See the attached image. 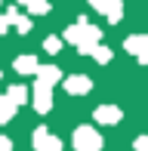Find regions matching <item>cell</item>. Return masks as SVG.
Returning a JSON list of instances; mask_svg holds the SVG:
<instances>
[{
    "label": "cell",
    "mask_w": 148,
    "mask_h": 151,
    "mask_svg": "<svg viewBox=\"0 0 148 151\" xmlns=\"http://www.w3.org/2000/svg\"><path fill=\"white\" fill-rule=\"evenodd\" d=\"M90 56L96 59L99 65H108V62H111V50H108V46H99V43H96V46H90Z\"/></svg>",
    "instance_id": "cell-13"
},
{
    "label": "cell",
    "mask_w": 148,
    "mask_h": 151,
    "mask_svg": "<svg viewBox=\"0 0 148 151\" xmlns=\"http://www.w3.org/2000/svg\"><path fill=\"white\" fill-rule=\"evenodd\" d=\"M93 90V80L86 77V74H71L68 80H65V93L68 96H86Z\"/></svg>",
    "instance_id": "cell-7"
},
{
    "label": "cell",
    "mask_w": 148,
    "mask_h": 151,
    "mask_svg": "<svg viewBox=\"0 0 148 151\" xmlns=\"http://www.w3.org/2000/svg\"><path fill=\"white\" fill-rule=\"evenodd\" d=\"M19 3H25V0H19Z\"/></svg>",
    "instance_id": "cell-21"
},
{
    "label": "cell",
    "mask_w": 148,
    "mask_h": 151,
    "mask_svg": "<svg viewBox=\"0 0 148 151\" xmlns=\"http://www.w3.org/2000/svg\"><path fill=\"white\" fill-rule=\"evenodd\" d=\"M6 28H9V16H0V34H6Z\"/></svg>",
    "instance_id": "cell-19"
},
{
    "label": "cell",
    "mask_w": 148,
    "mask_h": 151,
    "mask_svg": "<svg viewBox=\"0 0 148 151\" xmlns=\"http://www.w3.org/2000/svg\"><path fill=\"white\" fill-rule=\"evenodd\" d=\"M34 77H37V86H50V90H52V86L62 80V68H59V65H37Z\"/></svg>",
    "instance_id": "cell-6"
},
{
    "label": "cell",
    "mask_w": 148,
    "mask_h": 151,
    "mask_svg": "<svg viewBox=\"0 0 148 151\" xmlns=\"http://www.w3.org/2000/svg\"><path fill=\"white\" fill-rule=\"evenodd\" d=\"M12 25H16L22 34H28V31H31V19H28V16H19V12L12 16Z\"/></svg>",
    "instance_id": "cell-16"
},
{
    "label": "cell",
    "mask_w": 148,
    "mask_h": 151,
    "mask_svg": "<svg viewBox=\"0 0 148 151\" xmlns=\"http://www.w3.org/2000/svg\"><path fill=\"white\" fill-rule=\"evenodd\" d=\"M0 99H3V96H0Z\"/></svg>",
    "instance_id": "cell-22"
},
{
    "label": "cell",
    "mask_w": 148,
    "mask_h": 151,
    "mask_svg": "<svg viewBox=\"0 0 148 151\" xmlns=\"http://www.w3.org/2000/svg\"><path fill=\"white\" fill-rule=\"evenodd\" d=\"M90 3H93V9L102 12L111 25L120 22V16H124V3H120V0H90Z\"/></svg>",
    "instance_id": "cell-4"
},
{
    "label": "cell",
    "mask_w": 148,
    "mask_h": 151,
    "mask_svg": "<svg viewBox=\"0 0 148 151\" xmlns=\"http://www.w3.org/2000/svg\"><path fill=\"white\" fill-rule=\"evenodd\" d=\"M124 50L126 52H133L136 56V62H148V34H133V37H126L124 40Z\"/></svg>",
    "instance_id": "cell-3"
},
{
    "label": "cell",
    "mask_w": 148,
    "mask_h": 151,
    "mask_svg": "<svg viewBox=\"0 0 148 151\" xmlns=\"http://www.w3.org/2000/svg\"><path fill=\"white\" fill-rule=\"evenodd\" d=\"M25 6H28L31 16H43V12H50V0H25Z\"/></svg>",
    "instance_id": "cell-14"
},
{
    "label": "cell",
    "mask_w": 148,
    "mask_h": 151,
    "mask_svg": "<svg viewBox=\"0 0 148 151\" xmlns=\"http://www.w3.org/2000/svg\"><path fill=\"white\" fill-rule=\"evenodd\" d=\"M34 108H37V114H46L52 108V90L50 86H37L34 83Z\"/></svg>",
    "instance_id": "cell-8"
},
{
    "label": "cell",
    "mask_w": 148,
    "mask_h": 151,
    "mask_svg": "<svg viewBox=\"0 0 148 151\" xmlns=\"http://www.w3.org/2000/svg\"><path fill=\"white\" fill-rule=\"evenodd\" d=\"M37 65H40V62H37L34 56H19V59H16V71H19V74H34Z\"/></svg>",
    "instance_id": "cell-11"
},
{
    "label": "cell",
    "mask_w": 148,
    "mask_h": 151,
    "mask_svg": "<svg viewBox=\"0 0 148 151\" xmlns=\"http://www.w3.org/2000/svg\"><path fill=\"white\" fill-rule=\"evenodd\" d=\"M99 37H102V31H99L96 25H90L86 19H80L77 25H71V28L65 31V37H62V40L74 43L80 52H90V46H96V43H99Z\"/></svg>",
    "instance_id": "cell-1"
},
{
    "label": "cell",
    "mask_w": 148,
    "mask_h": 151,
    "mask_svg": "<svg viewBox=\"0 0 148 151\" xmlns=\"http://www.w3.org/2000/svg\"><path fill=\"white\" fill-rule=\"evenodd\" d=\"M133 148H136V151H148V139H145V136H139V139H136V145H133Z\"/></svg>",
    "instance_id": "cell-17"
},
{
    "label": "cell",
    "mask_w": 148,
    "mask_h": 151,
    "mask_svg": "<svg viewBox=\"0 0 148 151\" xmlns=\"http://www.w3.org/2000/svg\"><path fill=\"white\" fill-rule=\"evenodd\" d=\"M124 114H120V108L117 105H99L96 108V120L99 123H105V127H111V123H117Z\"/></svg>",
    "instance_id": "cell-9"
},
{
    "label": "cell",
    "mask_w": 148,
    "mask_h": 151,
    "mask_svg": "<svg viewBox=\"0 0 148 151\" xmlns=\"http://www.w3.org/2000/svg\"><path fill=\"white\" fill-rule=\"evenodd\" d=\"M0 151H12V142L6 139V136H0Z\"/></svg>",
    "instance_id": "cell-18"
},
{
    "label": "cell",
    "mask_w": 148,
    "mask_h": 151,
    "mask_svg": "<svg viewBox=\"0 0 148 151\" xmlns=\"http://www.w3.org/2000/svg\"><path fill=\"white\" fill-rule=\"evenodd\" d=\"M16 111H19V108L12 105L6 96H3V99H0V123H9L12 117H16Z\"/></svg>",
    "instance_id": "cell-12"
},
{
    "label": "cell",
    "mask_w": 148,
    "mask_h": 151,
    "mask_svg": "<svg viewBox=\"0 0 148 151\" xmlns=\"http://www.w3.org/2000/svg\"><path fill=\"white\" fill-rule=\"evenodd\" d=\"M62 43H65L62 37H46V40H43V50L50 52V56H56V52L62 50Z\"/></svg>",
    "instance_id": "cell-15"
},
{
    "label": "cell",
    "mask_w": 148,
    "mask_h": 151,
    "mask_svg": "<svg viewBox=\"0 0 148 151\" xmlns=\"http://www.w3.org/2000/svg\"><path fill=\"white\" fill-rule=\"evenodd\" d=\"M71 145L74 151H102V136L93 127H77L71 136Z\"/></svg>",
    "instance_id": "cell-2"
},
{
    "label": "cell",
    "mask_w": 148,
    "mask_h": 151,
    "mask_svg": "<svg viewBox=\"0 0 148 151\" xmlns=\"http://www.w3.org/2000/svg\"><path fill=\"white\" fill-rule=\"evenodd\" d=\"M28 96H31V93L25 90L22 83H16V86H9V90H6V99H9L16 108H19V105H25V102H28Z\"/></svg>",
    "instance_id": "cell-10"
},
{
    "label": "cell",
    "mask_w": 148,
    "mask_h": 151,
    "mask_svg": "<svg viewBox=\"0 0 148 151\" xmlns=\"http://www.w3.org/2000/svg\"><path fill=\"white\" fill-rule=\"evenodd\" d=\"M0 80H3V71H0Z\"/></svg>",
    "instance_id": "cell-20"
},
{
    "label": "cell",
    "mask_w": 148,
    "mask_h": 151,
    "mask_svg": "<svg viewBox=\"0 0 148 151\" xmlns=\"http://www.w3.org/2000/svg\"><path fill=\"white\" fill-rule=\"evenodd\" d=\"M34 151H62V142H59V136H52L46 127H37L34 129Z\"/></svg>",
    "instance_id": "cell-5"
}]
</instances>
